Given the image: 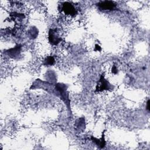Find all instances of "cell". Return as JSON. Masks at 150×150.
<instances>
[{
    "label": "cell",
    "mask_w": 150,
    "mask_h": 150,
    "mask_svg": "<svg viewBox=\"0 0 150 150\" xmlns=\"http://www.w3.org/2000/svg\"><path fill=\"white\" fill-rule=\"evenodd\" d=\"M114 88V86L111 84L107 79H105L104 76L102 74L98 81L97 82L95 92H101L105 90L112 91Z\"/></svg>",
    "instance_id": "6da1fadb"
},
{
    "label": "cell",
    "mask_w": 150,
    "mask_h": 150,
    "mask_svg": "<svg viewBox=\"0 0 150 150\" xmlns=\"http://www.w3.org/2000/svg\"><path fill=\"white\" fill-rule=\"evenodd\" d=\"M98 8L101 11H113L117 9V4L111 1H105L96 4Z\"/></svg>",
    "instance_id": "7a4b0ae2"
},
{
    "label": "cell",
    "mask_w": 150,
    "mask_h": 150,
    "mask_svg": "<svg viewBox=\"0 0 150 150\" xmlns=\"http://www.w3.org/2000/svg\"><path fill=\"white\" fill-rule=\"evenodd\" d=\"M61 9L66 15H70L72 16H76L77 13V11L75 7L69 2H63L62 4Z\"/></svg>",
    "instance_id": "3957f363"
},
{
    "label": "cell",
    "mask_w": 150,
    "mask_h": 150,
    "mask_svg": "<svg viewBox=\"0 0 150 150\" xmlns=\"http://www.w3.org/2000/svg\"><path fill=\"white\" fill-rule=\"evenodd\" d=\"M49 41L53 45H56L62 41V38H60L56 29H50L49 31Z\"/></svg>",
    "instance_id": "277c9868"
},
{
    "label": "cell",
    "mask_w": 150,
    "mask_h": 150,
    "mask_svg": "<svg viewBox=\"0 0 150 150\" xmlns=\"http://www.w3.org/2000/svg\"><path fill=\"white\" fill-rule=\"evenodd\" d=\"M21 46L20 45H18L12 48H11L6 51V53L8 54V55L13 59H16L18 57L20 56L21 54Z\"/></svg>",
    "instance_id": "5b68a950"
},
{
    "label": "cell",
    "mask_w": 150,
    "mask_h": 150,
    "mask_svg": "<svg viewBox=\"0 0 150 150\" xmlns=\"http://www.w3.org/2000/svg\"><path fill=\"white\" fill-rule=\"evenodd\" d=\"M104 132H105V131H104L103 132V134L101 135V138H100V139L96 138V137H94L93 136L91 137V141L93 142H94L100 148H104V146L105 145V138H104Z\"/></svg>",
    "instance_id": "8992f818"
},
{
    "label": "cell",
    "mask_w": 150,
    "mask_h": 150,
    "mask_svg": "<svg viewBox=\"0 0 150 150\" xmlns=\"http://www.w3.org/2000/svg\"><path fill=\"white\" fill-rule=\"evenodd\" d=\"M74 128L78 131H82L85 128V119L83 117L77 120L75 122Z\"/></svg>",
    "instance_id": "52a82bcc"
},
{
    "label": "cell",
    "mask_w": 150,
    "mask_h": 150,
    "mask_svg": "<svg viewBox=\"0 0 150 150\" xmlns=\"http://www.w3.org/2000/svg\"><path fill=\"white\" fill-rule=\"evenodd\" d=\"M55 60L53 56H47L43 61L42 64L45 66H52L54 64Z\"/></svg>",
    "instance_id": "ba28073f"
},
{
    "label": "cell",
    "mask_w": 150,
    "mask_h": 150,
    "mask_svg": "<svg viewBox=\"0 0 150 150\" xmlns=\"http://www.w3.org/2000/svg\"><path fill=\"white\" fill-rule=\"evenodd\" d=\"M112 73H114V74H117V73H118V70H117V67H116V66H115V65H113V66H112Z\"/></svg>",
    "instance_id": "9c48e42d"
},
{
    "label": "cell",
    "mask_w": 150,
    "mask_h": 150,
    "mask_svg": "<svg viewBox=\"0 0 150 150\" xmlns=\"http://www.w3.org/2000/svg\"><path fill=\"white\" fill-rule=\"evenodd\" d=\"M101 48L98 45H95V48H94L95 51H101Z\"/></svg>",
    "instance_id": "30bf717a"
},
{
    "label": "cell",
    "mask_w": 150,
    "mask_h": 150,
    "mask_svg": "<svg viewBox=\"0 0 150 150\" xmlns=\"http://www.w3.org/2000/svg\"><path fill=\"white\" fill-rule=\"evenodd\" d=\"M146 110L148 112L149 111V100H148L146 103Z\"/></svg>",
    "instance_id": "8fae6325"
}]
</instances>
